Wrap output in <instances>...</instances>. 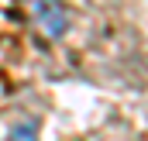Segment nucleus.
Returning <instances> with one entry per match:
<instances>
[{"mask_svg": "<svg viewBox=\"0 0 148 141\" xmlns=\"http://www.w3.org/2000/svg\"><path fill=\"white\" fill-rule=\"evenodd\" d=\"M28 10H31L35 24L48 38H59L66 28H69V14H66L62 0H28Z\"/></svg>", "mask_w": 148, "mask_h": 141, "instance_id": "obj_1", "label": "nucleus"}, {"mask_svg": "<svg viewBox=\"0 0 148 141\" xmlns=\"http://www.w3.org/2000/svg\"><path fill=\"white\" fill-rule=\"evenodd\" d=\"M7 141H38V127L31 120H24V124H17V127L7 134Z\"/></svg>", "mask_w": 148, "mask_h": 141, "instance_id": "obj_2", "label": "nucleus"}]
</instances>
